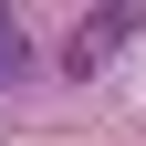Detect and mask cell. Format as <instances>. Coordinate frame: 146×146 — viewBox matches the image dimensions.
Returning a JSON list of instances; mask_svg holds the SVG:
<instances>
[{
  "label": "cell",
  "mask_w": 146,
  "mask_h": 146,
  "mask_svg": "<svg viewBox=\"0 0 146 146\" xmlns=\"http://www.w3.org/2000/svg\"><path fill=\"white\" fill-rule=\"evenodd\" d=\"M136 31H146V0H94V11L73 21V42H63V73H73V84H84V73H104Z\"/></svg>",
  "instance_id": "1"
},
{
  "label": "cell",
  "mask_w": 146,
  "mask_h": 146,
  "mask_svg": "<svg viewBox=\"0 0 146 146\" xmlns=\"http://www.w3.org/2000/svg\"><path fill=\"white\" fill-rule=\"evenodd\" d=\"M11 84H31V42H21V11L0 0V94H11Z\"/></svg>",
  "instance_id": "2"
}]
</instances>
